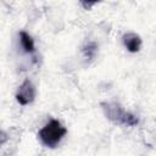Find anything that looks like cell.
<instances>
[{
    "mask_svg": "<svg viewBox=\"0 0 156 156\" xmlns=\"http://www.w3.org/2000/svg\"><path fill=\"white\" fill-rule=\"evenodd\" d=\"M35 96H37V89L30 79H24L20 84V87L17 88V91L15 94L16 101L22 106L32 104L35 100Z\"/></svg>",
    "mask_w": 156,
    "mask_h": 156,
    "instance_id": "cell-3",
    "label": "cell"
},
{
    "mask_svg": "<svg viewBox=\"0 0 156 156\" xmlns=\"http://www.w3.org/2000/svg\"><path fill=\"white\" fill-rule=\"evenodd\" d=\"M67 134V128L58 121V119H50L45 123L37 133L38 140L49 149H55L62 141V139Z\"/></svg>",
    "mask_w": 156,
    "mask_h": 156,
    "instance_id": "cell-1",
    "label": "cell"
},
{
    "mask_svg": "<svg viewBox=\"0 0 156 156\" xmlns=\"http://www.w3.org/2000/svg\"><path fill=\"white\" fill-rule=\"evenodd\" d=\"M9 139H10V136H9V134L5 132V130H2V129H0V146H2V145H5L7 141H9Z\"/></svg>",
    "mask_w": 156,
    "mask_h": 156,
    "instance_id": "cell-7",
    "label": "cell"
},
{
    "mask_svg": "<svg viewBox=\"0 0 156 156\" xmlns=\"http://www.w3.org/2000/svg\"><path fill=\"white\" fill-rule=\"evenodd\" d=\"M82 5H83L85 9H90L91 6H94V5H95V2H82Z\"/></svg>",
    "mask_w": 156,
    "mask_h": 156,
    "instance_id": "cell-8",
    "label": "cell"
},
{
    "mask_svg": "<svg viewBox=\"0 0 156 156\" xmlns=\"http://www.w3.org/2000/svg\"><path fill=\"white\" fill-rule=\"evenodd\" d=\"M101 110L105 115V117L112 122L113 124L123 126L124 117L127 115V111L123 108V106L117 101H102L100 104Z\"/></svg>",
    "mask_w": 156,
    "mask_h": 156,
    "instance_id": "cell-2",
    "label": "cell"
},
{
    "mask_svg": "<svg viewBox=\"0 0 156 156\" xmlns=\"http://www.w3.org/2000/svg\"><path fill=\"white\" fill-rule=\"evenodd\" d=\"M96 51H98V45L94 41H88L82 46V52L87 60H93L96 55Z\"/></svg>",
    "mask_w": 156,
    "mask_h": 156,
    "instance_id": "cell-6",
    "label": "cell"
},
{
    "mask_svg": "<svg viewBox=\"0 0 156 156\" xmlns=\"http://www.w3.org/2000/svg\"><path fill=\"white\" fill-rule=\"evenodd\" d=\"M122 44L127 51L135 54L141 49L143 40H141L139 34H136L134 32H128V33H124L122 35Z\"/></svg>",
    "mask_w": 156,
    "mask_h": 156,
    "instance_id": "cell-4",
    "label": "cell"
},
{
    "mask_svg": "<svg viewBox=\"0 0 156 156\" xmlns=\"http://www.w3.org/2000/svg\"><path fill=\"white\" fill-rule=\"evenodd\" d=\"M18 38H20L21 48L23 49L24 52H27V54L35 52V43H34L33 37L29 33H27L26 30H21V32H18Z\"/></svg>",
    "mask_w": 156,
    "mask_h": 156,
    "instance_id": "cell-5",
    "label": "cell"
}]
</instances>
